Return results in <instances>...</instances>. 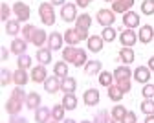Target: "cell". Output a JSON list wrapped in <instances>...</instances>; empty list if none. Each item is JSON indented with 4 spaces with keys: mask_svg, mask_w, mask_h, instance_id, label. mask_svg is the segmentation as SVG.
Returning a JSON list of instances; mask_svg holds the SVG:
<instances>
[{
    "mask_svg": "<svg viewBox=\"0 0 154 123\" xmlns=\"http://www.w3.org/2000/svg\"><path fill=\"white\" fill-rule=\"evenodd\" d=\"M119 40H121V46H125V48H132L134 44L138 43V33L134 31V30L125 28V30L119 33Z\"/></svg>",
    "mask_w": 154,
    "mask_h": 123,
    "instance_id": "cell-8",
    "label": "cell"
},
{
    "mask_svg": "<svg viewBox=\"0 0 154 123\" xmlns=\"http://www.w3.org/2000/svg\"><path fill=\"white\" fill-rule=\"evenodd\" d=\"M90 26H92V17H90L88 13H83V15L77 17V20H75V30H79L86 39H88V30H90Z\"/></svg>",
    "mask_w": 154,
    "mask_h": 123,
    "instance_id": "cell-9",
    "label": "cell"
},
{
    "mask_svg": "<svg viewBox=\"0 0 154 123\" xmlns=\"http://www.w3.org/2000/svg\"><path fill=\"white\" fill-rule=\"evenodd\" d=\"M152 39H154V28H152V26H149V24L141 26V28H140V31H138V40H140L141 44H149Z\"/></svg>",
    "mask_w": 154,
    "mask_h": 123,
    "instance_id": "cell-14",
    "label": "cell"
},
{
    "mask_svg": "<svg viewBox=\"0 0 154 123\" xmlns=\"http://www.w3.org/2000/svg\"><path fill=\"white\" fill-rule=\"evenodd\" d=\"M44 90L48 92V94H55V92H59V88H61V77H57L55 74L51 75V77H48L46 81H44Z\"/></svg>",
    "mask_w": 154,
    "mask_h": 123,
    "instance_id": "cell-16",
    "label": "cell"
},
{
    "mask_svg": "<svg viewBox=\"0 0 154 123\" xmlns=\"http://www.w3.org/2000/svg\"><path fill=\"white\" fill-rule=\"evenodd\" d=\"M147 66L150 68V72H154V55H152V57L149 59V65H147Z\"/></svg>",
    "mask_w": 154,
    "mask_h": 123,
    "instance_id": "cell-51",
    "label": "cell"
},
{
    "mask_svg": "<svg viewBox=\"0 0 154 123\" xmlns=\"http://www.w3.org/2000/svg\"><path fill=\"white\" fill-rule=\"evenodd\" d=\"M86 43H88V50H90V52H94V53H99V52L103 50L105 40H103V37H101V35H90Z\"/></svg>",
    "mask_w": 154,
    "mask_h": 123,
    "instance_id": "cell-17",
    "label": "cell"
},
{
    "mask_svg": "<svg viewBox=\"0 0 154 123\" xmlns=\"http://www.w3.org/2000/svg\"><path fill=\"white\" fill-rule=\"evenodd\" d=\"M51 119V109L48 107H38L35 110V121L37 123H50Z\"/></svg>",
    "mask_w": 154,
    "mask_h": 123,
    "instance_id": "cell-20",
    "label": "cell"
},
{
    "mask_svg": "<svg viewBox=\"0 0 154 123\" xmlns=\"http://www.w3.org/2000/svg\"><path fill=\"white\" fill-rule=\"evenodd\" d=\"M114 83L119 79H132V70L128 68V65H123V66H118L114 72Z\"/></svg>",
    "mask_w": 154,
    "mask_h": 123,
    "instance_id": "cell-22",
    "label": "cell"
},
{
    "mask_svg": "<svg viewBox=\"0 0 154 123\" xmlns=\"http://www.w3.org/2000/svg\"><path fill=\"white\" fill-rule=\"evenodd\" d=\"M99 99H101V96H99V92L95 90V88H88L83 94V103L86 107H95V105L99 103Z\"/></svg>",
    "mask_w": 154,
    "mask_h": 123,
    "instance_id": "cell-11",
    "label": "cell"
},
{
    "mask_svg": "<svg viewBox=\"0 0 154 123\" xmlns=\"http://www.w3.org/2000/svg\"><path fill=\"white\" fill-rule=\"evenodd\" d=\"M17 68H20V70H28V68H31V57H29L28 53L18 55V59H17Z\"/></svg>",
    "mask_w": 154,
    "mask_h": 123,
    "instance_id": "cell-36",
    "label": "cell"
},
{
    "mask_svg": "<svg viewBox=\"0 0 154 123\" xmlns=\"http://www.w3.org/2000/svg\"><path fill=\"white\" fill-rule=\"evenodd\" d=\"M116 85H118L125 94L127 92H130V88H132V83H130V79H119V81H116Z\"/></svg>",
    "mask_w": 154,
    "mask_h": 123,
    "instance_id": "cell-44",
    "label": "cell"
},
{
    "mask_svg": "<svg viewBox=\"0 0 154 123\" xmlns=\"http://www.w3.org/2000/svg\"><path fill=\"white\" fill-rule=\"evenodd\" d=\"M81 123H94V121H81Z\"/></svg>",
    "mask_w": 154,
    "mask_h": 123,
    "instance_id": "cell-55",
    "label": "cell"
},
{
    "mask_svg": "<svg viewBox=\"0 0 154 123\" xmlns=\"http://www.w3.org/2000/svg\"><path fill=\"white\" fill-rule=\"evenodd\" d=\"M9 123H28V119L22 118L20 114H17V116H9Z\"/></svg>",
    "mask_w": 154,
    "mask_h": 123,
    "instance_id": "cell-47",
    "label": "cell"
},
{
    "mask_svg": "<svg viewBox=\"0 0 154 123\" xmlns=\"http://www.w3.org/2000/svg\"><path fill=\"white\" fill-rule=\"evenodd\" d=\"M141 13L143 15H154V0H143L141 2Z\"/></svg>",
    "mask_w": 154,
    "mask_h": 123,
    "instance_id": "cell-42",
    "label": "cell"
},
{
    "mask_svg": "<svg viewBox=\"0 0 154 123\" xmlns=\"http://www.w3.org/2000/svg\"><path fill=\"white\" fill-rule=\"evenodd\" d=\"M0 57H2V61H8V57H9V50H8L6 46L0 48Z\"/></svg>",
    "mask_w": 154,
    "mask_h": 123,
    "instance_id": "cell-49",
    "label": "cell"
},
{
    "mask_svg": "<svg viewBox=\"0 0 154 123\" xmlns=\"http://www.w3.org/2000/svg\"><path fill=\"white\" fill-rule=\"evenodd\" d=\"M95 18H97V24H101L103 28H108V26H114L116 22V13L112 9H99Z\"/></svg>",
    "mask_w": 154,
    "mask_h": 123,
    "instance_id": "cell-4",
    "label": "cell"
},
{
    "mask_svg": "<svg viewBox=\"0 0 154 123\" xmlns=\"http://www.w3.org/2000/svg\"><path fill=\"white\" fill-rule=\"evenodd\" d=\"M94 123H116V119L110 116V112L108 110H99L97 114L94 116Z\"/></svg>",
    "mask_w": 154,
    "mask_h": 123,
    "instance_id": "cell-31",
    "label": "cell"
},
{
    "mask_svg": "<svg viewBox=\"0 0 154 123\" xmlns=\"http://www.w3.org/2000/svg\"><path fill=\"white\" fill-rule=\"evenodd\" d=\"M132 6H134V0H116V2L112 4V11L125 15L127 11L132 9Z\"/></svg>",
    "mask_w": 154,
    "mask_h": 123,
    "instance_id": "cell-18",
    "label": "cell"
},
{
    "mask_svg": "<svg viewBox=\"0 0 154 123\" xmlns=\"http://www.w3.org/2000/svg\"><path fill=\"white\" fill-rule=\"evenodd\" d=\"M121 123H138L136 112H132V110H128V112H127V116L123 118V121H121Z\"/></svg>",
    "mask_w": 154,
    "mask_h": 123,
    "instance_id": "cell-46",
    "label": "cell"
},
{
    "mask_svg": "<svg viewBox=\"0 0 154 123\" xmlns=\"http://www.w3.org/2000/svg\"><path fill=\"white\" fill-rule=\"evenodd\" d=\"M35 31H37V28H35L33 24H26V26L22 28V31H20V33H22V39L26 40V43H31V37H33V33H35Z\"/></svg>",
    "mask_w": 154,
    "mask_h": 123,
    "instance_id": "cell-39",
    "label": "cell"
},
{
    "mask_svg": "<svg viewBox=\"0 0 154 123\" xmlns=\"http://www.w3.org/2000/svg\"><path fill=\"white\" fill-rule=\"evenodd\" d=\"M64 114H66V109H64L63 103L53 105V109H51V119L53 121H64Z\"/></svg>",
    "mask_w": 154,
    "mask_h": 123,
    "instance_id": "cell-33",
    "label": "cell"
},
{
    "mask_svg": "<svg viewBox=\"0 0 154 123\" xmlns=\"http://www.w3.org/2000/svg\"><path fill=\"white\" fill-rule=\"evenodd\" d=\"M132 77L136 79L138 83L147 85V83H149V79H150V68H149V66H138L136 70L132 72Z\"/></svg>",
    "mask_w": 154,
    "mask_h": 123,
    "instance_id": "cell-12",
    "label": "cell"
},
{
    "mask_svg": "<svg viewBox=\"0 0 154 123\" xmlns=\"http://www.w3.org/2000/svg\"><path fill=\"white\" fill-rule=\"evenodd\" d=\"M81 40H88L79 30H75V28H68L66 31H64V43L68 44V46H75V44H79Z\"/></svg>",
    "mask_w": 154,
    "mask_h": 123,
    "instance_id": "cell-5",
    "label": "cell"
},
{
    "mask_svg": "<svg viewBox=\"0 0 154 123\" xmlns=\"http://www.w3.org/2000/svg\"><path fill=\"white\" fill-rule=\"evenodd\" d=\"M11 81H13V72H9L8 68H2V72H0V85L8 87Z\"/></svg>",
    "mask_w": 154,
    "mask_h": 123,
    "instance_id": "cell-40",
    "label": "cell"
},
{
    "mask_svg": "<svg viewBox=\"0 0 154 123\" xmlns=\"http://www.w3.org/2000/svg\"><path fill=\"white\" fill-rule=\"evenodd\" d=\"M141 94H143V97H145V99H154V85H150V83L143 85Z\"/></svg>",
    "mask_w": 154,
    "mask_h": 123,
    "instance_id": "cell-43",
    "label": "cell"
},
{
    "mask_svg": "<svg viewBox=\"0 0 154 123\" xmlns=\"http://www.w3.org/2000/svg\"><path fill=\"white\" fill-rule=\"evenodd\" d=\"M141 112H143L145 116L154 114V99H143V101H141Z\"/></svg>",
    "mask_w": 154,
    "mask_h": 123,
    "instance_id": "cell-41",
    "label": "cell"
},
{
    "mask_svg": "<svg viewBox=\"0 0 154 123\" xmlns=\"http://www.w3.org/2000/svg\"><path fill=\"white\" fill-rule=\"evenodd\" d=\"M37 61L41 65H50L51 63V50L50 48H38L37 50Z\"/></svg>",
    "mask_w": 154,
    "mask_h": 123,
    "instance_id": "cell-27",
    "label": "cell"
},
{
    "mask_svg": "<svg viewBox=\"0 0 154 123\" xmlns=\"http://www.w3.org/2000/svg\"><path fill=\"white\" fill-rule=\"evenodd\" d=\"M63 123H75V119H70V118H68V119H64Z\"/></svg>",
    "mask_w": 154,
    "mask_h": 123,
    "instance_id": "cell-53",
    "label": "cell"
},
{
    "mask_svg": "<svg viewBox=\"0 0 154 123\" xmlns=\"http://www.w3.org/2000/svg\"><path fill=\"white\" fill-rule=\"evenodd\" d=\"M26 96H28V94L22 90V87H17V88L11 92L9 99L6 101V112H8L9 116H17V114H20L22 107L26 105Z\"/></svg>",
    "mask_w": 154,
    "mask_h": 123,
    "instance_id": "cell-1",
    "label": "cell"
},
{
    "mask_svg": "<svg viewBox=\"0 0 154 123\" xmlns=\"http://www.w3.org/2000/svg\"><path fill=\"white\" fill-rule=\"evenodd\" d=\"M13 13H15V17H17L18 22H26V20H29V17H31V9L24 2H15Z\"/></svg>",
    "mask_w": 154,
    "mask_h": 123,
    "instance_id": "cell-6",
    "label": "cell"
},
{
    "mask_svg": "<svg viewBox=\"0 0 154 123\" xmlns=\"http://www.w3.org/2000/svg\"><path fill=\"white\" fill-rule=\"evenodd\" d=\"M41 96H38L37 92H29L28 96H26V109H29V110H37L38 107H41Z\"/></svg>",
    "mask_w": 154,
    "mask_h": 123,
    "instance_id": "cell-25",
    "label": "cell"
},
{
    "mask_svg": "<svg viewBox=\"0 0 154 123\" xmlns=\"http://www.w3.org/2000/svg\"><path fill=\"white\" fill-rule=\"evenodd\" d=\"M63 105H64L66 110H75L77 109V97H75V94H64Z\"/></svg>",
    "mask_w": 154,
    "mask_h": 123,
    "instance_id": "cell-35",
    "label": "cell"
},
{
    "mask_svg": "<svg viewBox=\"0 0 154 123\" xmlns=\"http://www.w3.org/2000/svg\"><path fill=\"white\" fill-rule=\"evenodd\" d=\"M99 85H101V87H106V88H108L110 85H114V74L103 70V72L99 74Z\"/></svg>",
    "mask_w": 154,
    "mask_h": 123,
    "instance_id": "cell-37",
    "label": "cell"
},
{
    "mask_svg": "<svg viewBox=\"0 0 154 123\" xmlns=\"http://www.w3.org/2000/svg\"><path fill=\"white\" fill-rule=\"evenodd\" d=\"M77 4H70L66 2L63 8H61V18L64 20V22H75L77 20Z\"/></svg>",
    "mask_w": 154,
    "mask_h": 123,
    "instance_id": "cell-7",
    "label": "cell"
},
{
    "mask_svg": "<svg viewBox=\"0 0 154 123\" xmlns=\"http://www.w3.org/2000/svg\"><path fill=\"white\" fill-rule=\"evenodd\" d=\"M101 37H103V40L105 43H112V40L118 37V31H116L112 26H108V28H103V33H101Z\"/></svg>",
    "mask_w": 154,
    "mask_h": 123,
    "instance_id": "cell-38",
    "label": "cell"
},
{
    "mask_svg": "<svg viewBox=\"0 0 154 123\" xmlns=\"http://www.w3.org/2000/svg\"><path fill=\"white\" fill-rule=\"evenodd\" d=\"M92 2H94V0H75V4L79 6V8H88Z\"/></svg>",
    "mask_w": 154,
    "mask_h": 123,
    "instance_id": "cell-48",
    "label": "cell"
},
{
    "mask_svg": "<svg viewBox=\"0 0 154 123\" xmlns=\"http://www.w3.org/2000/svg\"><path fill=\"white\" fill-rule=\"evenodd\" d=\"M48 33L44 31V30H38L37 28V31L33 33V37H31V44H35L37 48H42L44 46V43H48Z\"/></svg>",
    "mask_w": 154,
    "mask_h": 123,
    "instance_id": "cell-23",
    "label": "cell"
},
{
    "mask_svg": "<svg viewBox=\"0 0 154 123\" xmlns=\"http://www.w3.org/2000/svg\"><path fill=\"white\" fill-rule=\"evenodd\" d=\"M11 11H13V8H9V4H2V15H0V18H2L4 22H8Z\"/></svg>",
    "mask_w": 154,
    "mask_h": 123,
    "instance_id": "cell-45",
    "label": "cell"
},
{
    "mask_svg": "<svg viewBox=\"0 0 154 123\" xmlns=\"http://www.w3.org/2000/svg\"><path fill=\"white\" fill-rule=\"evenodd\" d=\"M31 81L33 83H44L48 79V72H46V66L44 65H38V66H33L31 68Z\"/></svg>",
    "mask_w": 154,
    "mask_h": 123,
    "instance_id": "cell-13",
    "label": "cell"
},
{
    "mask_svg": "<svg viewBox=\"0 0 154 123\" xmlns=\"http://www.w3.org/2000/svg\"><path fill=\"white\" fill-rule=\"evenodd\" d=\"M105 2H108V4H114V2H116V0H105Z\"/></svg>",
    "mask_w": 154,
    "mask_h": 123,
    "instance_id": "cell-54",
    "label": "cell"
},
{
    "mask_svg": "<svg viewBox=\"0 0 154 123\" xmlns=\"http://www.w3.org/2000/svg\"><path fill=\"white\" fill-rule=\"evenodd\" d=\"M127 112H128V110H127L123 105H116V107H112V112H110V116H112L116 121H119V123H121V121H123V118L127 116Z\"/></svg>",
    "mask_w": 154,
    "mask_h": 123,
    "instance_id": "cell-34",
    "label": "cell"
},
{
    "mask_svg": "<svg viewBox=\"0 0 154 123\" xmlns=\"http://www.w3.org/2000/svg\"><path fill=\"white\" fill-rule=\"evenodd\" d=\"M75 88H77V81L73 77H63L61 79V90L64 94H75Z\"/></svg>",
    "mask_w": 154,
    "mask_h": 123,
    "instance_id": "cell-24",
    "label": "cell"
},
{
    "mask_svg": "<svg viewBox=\"0 0 154 123\" xmlns=\"http://www.w3.org/2000/svg\"><path fill=\"white\" fill-rule=\"evenodd\" d=\"M63 43H64V35H61L59 31L50 33V37H48V48H50L51 52L61 50V48H63Z\"/></svg>",
    "mask_w": 154,
    "mask_h": 123,
    "instance_id": "cell-10",
    "label": "cell"
},
{
    "mask_svg": "<svg viewBox=\"0 0 154 123\" xmlns=\"http://www.w3.org/2000/svg\"><path fill=\"white\" fill-rule=\"evenodd\" d=\"M26 48H28V43L24 39H13V43H11V46H9V50H11V53H15V55H24L26 53Z\"/></svg>",
    "mask_w": 154,
    "mask_h": 123,
    "instance_id": "cell-19",
    "label": "cell"
},
{
    "mask_svg": "<svg viewBox=\"0 0 154 123\" xmlns=\"http://www.w3.org/2000/svg\"><path fill=\"white\" fill-rule=\"evenodd\" d=\"M63 61L66 63H72L73 66L81 68L88 63L86 59V52L81 50V48H73V46H68V48H63Z\"/></svg>",
    "mask_w": 154,
    "mask_h": 123,
    "instance_id": "cell-2",
    "label": "cell"
},
{
    "mask_svg": "<svg viewBox=\"0 0 154 123\" xmlns=\"http://www.w3.org/2000/svg\"><path fill=\"white\" fill-rule=\"evenodd\" d=\"M38 17H41L44 26H53L55 24V9L51 2H42L38 4Z\"/></svg>",
    "mask_w": 154,
    "mask_h": 123,
    "instance_id": "cell-3",
    "label": "cell"
},
{
    "mask_svg": "<svg viewBox=\"0 0 154 123\" xmlns=\"http://www.w3.org/2000/svg\"><path fill=\"white\" fill-rule=\"evenodd\" d=\"M119 59H121V63H125V65H130V63H134V59H136V55H134V50L132 48H121L119 50Z\"/></svg>",
    "mask_w": 154,
    "mask_h": 123,
    "instance_id": "cell-30",
    "label": "cell"
},
{
    "mask_svg": "<svg viewBox=\"0 0 154 123\" xmlns=\"http://www.w3.org/2000/svg\"><path fill=\"white\" fill-rule=\"evenodd\" d=\"M50 2H51L53 6H61V8H63V6L66 4V0H50Z\"/></svg>",
    "mask_w": 154,
    "mask_h": 123,
    "instance_id": "cell-50",
    "label": "cell"
},
{
    "mask_svg": "<svg viewBox=\"0 0 154 123\" xmlns=\"http://www.w3.org/2000/svg\"><path fill=\"white\" fill-rule=\"evenodd\" d=\"M50 123H59V121H50Z\"/></svg>",
    "mask_w": 154,
    "mask_h": 123,
    "instance_id": "cell-56",
    "label": "cell"
},
{
    "mask_svg": "<svg viewBox=\"0 0 154 123\" xmlns=\"http://www.w3.org/2000/svg\"><path fill=\"white\" fill-rule=\"evenodd\" d=\"M53 74L57 77H68V65H66V61H59V63H55L53 65Z\"/></svg>",
    "mask_w": 154,
    "mask_h": 123,
    "instance_id": "cell-32",
    "label": "cell"
},
{
    "mask_svg": "<svg viewBox=\"0 0 154 123\" xmlns=\"http://www.w3.org/2000/svg\"><path fill=\"white\" fill-rule=\"evenodd\" d=\"M123 26L128 28V30L138 28V26H140V15H138V13H134L132 9L127 11V13L123 15Z\"/></svg>",
    "mask_w": 154,
    "mask_h": 123,
    "instance_id": "cell-15",
    "label": "cell"
},
{
    "mask_svg": "<svg viewBox=\"0 0 154 123\" xmlns=\"http://www.w3.org/2000/svg\"><path fill=\"white\" fill-rule=\"evenodd\" d=\"M29 79H31V77L28 75V70H20V68H17V70L13 72V83H15L17 87H24Z\"/></svg>",
    "mask_w": 154,
    "mask_h": 123,
    "instance_id": "cell-21",
    "label": "cell"
},
{
    "mask_svg": "<svg viewBox=\"0 0 154 123\" xmlns=\"http://www.w3.org/2000/svg\"><path fill=\"white\" fill-rule=\"evenodd\" d=\"M83 68H85V74L86 75H97V74H101L103 65H101V61H88Z\"/></svg>",
    "mask_w": 154,
    "mask_h": 123,
    "instance_id": "cell-26",
    "label": "cell"
},
{
    "mask_svg": "<svg viewBox=\"0 0 154 123\" xmlns=\"http://www.w3.org/2000/svg\"><path fill=\"white\" fill-rule=\"evenodd\" d=\"M145 123H154V114H150V116H145Z\"/></svg>",
    "mask_w": 154,
    "mask_h": 123,
    "instance_id": "cell-52",
    "label": "cell"
},
{
    "mask_svg": "<svg viewBox=\"0 0 154 123\" xmlns=\"http://www.w3.org/2000/svg\"><path fill=\"white\" fill-rule=\"evenodd\" d=\"M22 31V28H20V22H18L17 18H13V20H8L6 22V33L8 35H11V37H17L18 33Z\"/></svg>",
    "mask_w": 154,
    "mask_h": 123,
    "instance_id": "cell-29",
    "label": "cell"
},
{
    "mask_svg": "<svg viewBox=\"0 0 154 123\" xmlns=\"http://www.w3.org/2000/svg\"><path fill=\"white\" fill-rule=\"evenodd\" d=\"M123 96H125V92L118 87V85H110L108 87V97H110V101H116V103H119V101L123 99Z\"/></svg>",
    "mask_w": 154,
    "mask_h": 123,
    "instance_id": "cell-28",
    "label": "cell"
}]
</instances>
